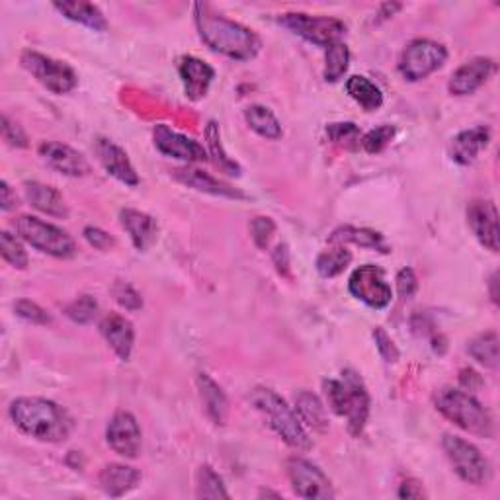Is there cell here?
Returning a JSON list of instances; mask_svg holds the SVG:
<instances>
[{"label":"cell","mask_w":500,"mask_h":500,"mask_svg":"<svg viewBox=\"0 0 500 500\" xmlns=\"http://www.w3.org/2000/svg\"><path fill=\"white\" fill-rule=\"evenodd\" d=\"M39 156H42L44 163L53 169L59 174L73 176V179H81L91 172V164L84 159V156L75 151L73 147L57 143V141H45L39 145Z\"/></svg>","instance_id":"e0dca14e"},{"label":"cell","mask_w":500,"mask_h":500,"mask_svg":"<svg viewBox=\"0 0 500 500\" xmlns=\"http://www.w3.org/2000/svg\"><path fill=\"white\" fill-rule=\"evenodd\" d=\"M20 63L36 81L45 86L53 94H67L75 91L78 78L71 67L57 59L47 57L37 52H24L20 57Z\"/></svg>","instance_id":"ba28073f"},{"label":"cell","mask_w":500,"mask_h":500,"mask_svg":"<svg viewBox=\"0 0 500 500\" xmlns=\"http://www.w3.org/2000/svg\"><path fill=\"white\" fill-rule=\"evenodd\" d=\"M205 141H208L210 156H213L215 164H218L223 172H229V174H234V176L241 174V166L234 163L227 153L223 151L219 125L215 122H210L208 127H205Z\"/></svg>","instance_id":"836d02e7"},{"label":"cell","mask_w":500,"mask_h":500,"mask_svg":"<svg viewBox=\"0 0 500 500\" xmlns=\"http://www.w3.org/2000/svg\"><path fill=\"white\" fill-rule=\"evenodd\" d=\"M179 73L184 84V92L192 102H198L208 94L210 86L215 78L213 67H210L198 57H182L179 65Z\"/></svg>","instance_id":"d6986e66"},{"label":"cell","mask_w":500,"mask_h":500,"mask_svg":"<svg viewBox=\"0 0 500 500\" xmlns=\"http://www.w3.org/2000/svg\"><path fill=\"white\" fill-rule=\"evenodd\" d=\"M244 120L250 125V130L257 131L264 139L276 141L283 133L278 117L274 115L266 106H249L247 110H244Z\"/></svg>","instance_id":"4dcf8cb0"},{"label":"cell","mask_w":500,"mask_h":500,"mask_svg":"<svg viewBox=\"0 0 500 500\" xmlns=\"http://www.w3.org/2000/svg\"><path fill=\"white\" fill-rule=\"evenodd\" d=\"M153 141H155L156 149L166 156H172V159H179L184 163L208 161V151L203 149V145H200L198 141H194V139H190V137H186L179 131L171 130V127L164 123L155 125Z\"/></svg>","instance_id":"5bb4252c"},{"label":"cell","mask_w":500,"mask_h":500,"mask_svg":"<svg viewBox=\"0 0 500 500\" xmlns=\"http://www.w3.org/2000/svg\"><path fill=\"white\" fill-rule=\"evenodd\" d=\"M348 290L356 299L374 309H385L391 303V298H393V291L385 282L384 270L374 266V264H364V266L352 272Z\"/></svg>","instance_id":"8fae6325"},{"label":"cell","mask_w":500,"mask_h":500,"mask_svg":"<svg viewBox=\"0 0 500 500\" xmlns=\"http://www.w3.org/2000/svg\"><path fill=\"white\" fill-rule=\"evenodd\" d=\"M288 477L293 493L307 500H330L335 496L330 479L315 464L303 457L288 459Z\"/></svg>","instance_id":"7c38bea8"},{"label":"cell","mask_w":500,"mask_h":500,"mask_svg":"<svg viewBox=\"0 0 500 500\" xmlns=\"http://www.w3.org/2000/svg\"><path fill=\"white\" fill-rule=\"evenodd\" d=\"M141 473L135 467L122 465V464H110L106 465L100 475H98V483L107 496H123L131 493L133 488L139 485Z\"/></svg>","instance_id":"603a6c76"},{"label":"cell","mask_w":500,"mask_h":500,"mask_svg":"<svg viewBox=\"0 0 500 500\" xmlns=\"http://www.w3.org/2000/svg\"><path fill=\"white\" fill-rule=\"evenodd\" d=\"M12 227L18 233L20 239H24L28 244L39 252L49 254L55 258H71L75 257L76 247L71 234L67 231L55 227L44 219H37L34 215H20L12 221Z\"/></svg>","instance_id":"8992f818"},{"label":"cell","mask_w":500,"mask_h":500,"mask_svg":"<svg viewBox=\"0 0 500 500\" xmlns=\"http://www.w3.org/2000/svg\"><path fill=\"white\" fill-rule=\"evenodd\" d=\"M442 446L449 464L454 465V472L462 481L469 485H483L487 481L491 467H488L485 456L479 452V448L454 434H446Z\"/></svg>","instance_id":"9c48e42d"},{"label":"cell","mask_w":500,"mask_h":500,"mask_svg":"<svg viewBox=\"0 0 500 500\" xmlns=\"http://www.w3.org/2000/svg\"><path fill=\"white\" fill-rule=\"evenodd\" d=\"M459 381H462V385L467 387L469 391L473 389V381L477 385H481V377H479L473 369H464L462 376H459Z\"/></svg>","instance_id":"816d5d0a"},{"label":"cell","mask_w":500,"mask_h":500,"mask_svg":"<svg viewBox=\"0 0 500 500\" xmlns=\"http://www.w3.org/2000/svg\"><path fill=\"white\" fill-rule=\"evenodd\" d=\"M84 239L88 241L91 247H94L98 250H107L115 244V241L110 237V234H107L102 229H98V227H86L84 229Z\"/></svg>","instance_id":"7dc6e473"},{"label":"cell","mask_w":500,"mask_h":500,"mask_svg":"<svg viewBox=\"0 0 500 500\" xmlns=\"http://www.w3.org/2000/svg\"><path fill=\"white\" fill-rule=\"evenodd\" d=\"M194 20L200 39L215 53L249 61L260 52V37L250 28L218 14L210 4H195Z\"/></svg>","instance_id":"6da1fadb"},{"label":"cell","mask_w":500,"mask_h":500,"mask_svg":"<svg viewBox=\"0 0 500 500\" xmlns=\"http://www.w3.org/2000/svg\"><path fill=\"white\" fill-rule=\"evenodd\" d=\"M330 242L335 244H345V242H352L356 247L361 249H371V250H379V252H389V244L385 241V237L377 231L371 229H358V227H350V225H345V227H338L335 233L329 237Z\"/></svg>","instance_id":"4316f807"},{"label":"cell","mask_w":500,"mask_h":500,"mask_svg":"<svg viewBox=\"0 0 500 500\" xmlns=\"http://www.w3.org/2000/svg\"><path fill=\"white\" fill-rule=\"evenodd\" d=\"M8 413L24 434L42 440V442H63L73 428L71 418L65 410L47 399L20 397L10 403Z\"/></svg>","instance_id":"7a4b0ae2"},{"label":"cell","mask_w":500,"mask_h":500,"mask_svg":"<svg viewBox=\"0 0 500 500\" xmlns=\"http://www.w3.org/2000/svg\"><path fill=\"white\" fill-rule=\"evenodd\" d=\"M322 389L335 415L348 420V433L360 436L369 417V395L364 381L354 369H345L338 379H325Z\"/></svg>","instance_id":"3957f363"},{"label":"cell","mask_w":500,"mask_h":500,"mask_svg":"<svg viewBox=\"0 0 500 500\" xmlns=\"http://www.w3.org/2000/svg\"><path fill=\"white\" fill-rule=\"evenodd\" d=\"M346 92L352 100L358 102L366 112H374L384 104V94H381L379 86H376L366 76H350L346 81Z\"/></svg>","instance_id":"f546056e"},{"label":"cell","mask_w":500,"mask_h":500,"mask_svg":"<svg viewBox=\"0 0 500 500\" xmlns=\"http://www.w3.org/2000/svg\"><path fill=\"white\" fill-rule=\"evenodd\" d=\"M59 12L65 18L73 20V22L83 24L86 28L94 29V32H106L107 22L104 14L100 12V8L91 3H81V0H73V3H55L53 4Z\"/></svg>","instance_id":"f1b7e54d"},{"label":"cell","mask_w":500,"mask_h":500,"mask_svg":"<svg viewBox=\"0 0 500 500\" xmlns=\"http://www.w3.org/2000/svg\"><path fill=\"white\" fill-rule=\"evenodd\" d=\"M14 311L20 319H24L28 322H34V325H49L52 322V317L49 313L39 307L37 303L29 301V299H20L14 303Z\"/></svg>","instance_id":"60d3db41"},{"label":"cell","mask_w":500,"mask_h":500,"mask_svg":"<svg viewBox=\"0 0 500 500\" xmlns=\"http://www.w3.org/2000/svg\"><path fill=\"white\" fill-rule=\"evenodd\" d=\"M488 141H491V130L485 125L472 127V130H465L462 133H457L452 141V159L462 164H473L477 161V156L481 155L483 149H487Z\"/></svg>","instance_id":"7402d4cb"},{"label":"cell","mask_w":500,"mask_h":500,"mask_svg":"<svg viewBox=\"0 0 500 500\" xmlns=\"http://www.w3.org/2000/svg\"><path fill=\"white\" fill-rule=\"evenodd\" d=\"M350 262H352V252L346 250L345 247H337L319 254L317 270L322 278H335L346 270Z\"/></svg>","instance_id":"e575fe53"},{"label":"cell","mask_w":500,"mask_h":500,"mask_svg":"<svg viewBox=\"0 0 500 500\" xmlns=\"http://www.w3.org/2000/svg\"><path fill=\"white\" fill-rule=\"evenodd\" d=\"M174 179L180 180L186 186H190V188H194V190L211 194V195H221V198H231V200L247 198V195H244L241 190H234L233 186L213 179V176H210L208 172L198 171V169L174 171Z\"/></svg>","instance_id":"cb8c5ba5"},{"label":"cell","mask_w":500,"mask_h":500,"mask_svg":"<svg viewBox=\"0 0 500 500\" xmlns=\"http://www.w3.org/2000/svg\"><path fill=\"white\" fill-rule=\"evenodd\" d=\"M106 442L117 456L135 459L141 452V428L131 413H115L106 428Z\"/></svg>","instance_id":"4fadbf2b"},{"label":"cell","mask_w":500,"mask_h":500,"mask_svg":"<svg viewBox=\"0 0 500 500\" xmlns=\"http://www.w3.org/2000/svg\"><path fill=\"white\" fill-rule=\"evenodd\" d=\"M350 67V49L345 42H337L327 47V59H325V76L327 83H338L342 76L346 75Z\"/></svg>","instance_id":"d6a6232c"},{"label":"cell","mask_w":500,"mask_h":500,"mask_svg":"<svg viewBox=\"0 0 500 500\" xmlns=\"http://www.w3.org/2000/svg\"><path fill=\"white\" fill-rule=\"evenodd\" d=\"M0 203H3V211H12L18 202H16V194L10 188L8 182L0 184Z\"/></svg>","instance_id":"f907efd6"},{"label":"cell","mask_w":500,"mask_h":500,"mask_svg":"<svg viewBox=\"0 0 500 500\" xmlns=\"http://www.w3.org/2000/svg\"><path fill=\"white\" fill-rule=\"evenodd\" d=\"M120 223L131 237L133 247L139 252L149 250L159 237V223L149 213L127 208L120 211Z\"/></svg>","instance_id":"44dd1931"},{"label":"cell","mask_w":500,"mask_h":500,"mask_svg":"<svg viewBox=\"0 0 500 500\" xmlns=\"http://www.w3.org/2000/svg\"><path fill=\"white\" fill-rule=\"evenodd\" d=\"M98 313V303L92 296H81L65 307V315L78 325H88L92 322Z\"/></svg>","instance_id":"74e56055"},{"label":"cell","mask_w":500,"mask_h":500,"mask_svg":"<svg viewBox=\"0 0 500 500\" xmlns=\"http://www.w3.org/2000/svg\"><path fill=\"white\" fill-rule=\"evenodd\" d=\"M418 290V280L417 274L410 268H403L397 274V291L403 299L413 298Z\"/></svg>","instance_id":"ee69618b"},{"label":"cell","mask_w":500,"mask_h":500,"mask_svg":"<svg viewBox=\"0 0 500 500\" xmlns=\"http://www.w3.org/2000/svg\"><path fill=\"white\" fill-rule=\"evenodd\" d=\"M250 403L264 417V420H266L274 433L290 448L298 449V452H309L313 448V442L306 433V426H303L301 418L276 391L268 387H257L250 393Z\"/></svg>","instance_id":"277c9868"},{"label":"cell","mask_w":500,"mask_h":500,"mask_svg":"<svg viewBox=\"0 0 500 500\" xmlns=\"http://www.w3.org/2000/svg\"><path fill=\"white\" fill-rule=\"evenodd\" d=\"M467 223L472 227L477 241L491 252H498L500 249V234H498V211L493 202L475 200L467 208Z\"/></svg>","instance_id":"9a60e30c"},{"label":"cell","mask_w":500,"mask_h":500,"mask_svg":"<svg viewBox=\"0 0 500 500\" xmlns=\"http://www.w3.org/2000/svg\"><path fill=\"white\" fill-rule=\"evenodd\" d=\"M496 71V63L488 57H475L472 61L464 63L452 75L448 83V91L454 96H469L477 92L488 78Z\"/></svg>","instance_id":"2e32d148"},{"label":"cell","mask_w":500,"mask_h":500,"mask_svg":"<svg viewBox=\"0 0 500 500\" xmlns=\"http://www.w3.org/2000/svg\"><path fill=\"white\" fill-rule=\"evenodd\" d=\"M112 293H114L115 301L120 303V306H122L125 311H139V309L143 307L141 296L135 291L133 286H130V283L115 282L114 288H112Z\"/></svg>","instance_id":"b9f144b4"},{"label":"cell","mask_w":500,"mask_h":500,"mask_svg":"<svg viewBox=\"0 0 500 500\" xmlns=\"http://www.w3.org/2000/svg\"><path fill=\"white\" fill-rule=\"evenodd\" d=\"M94 151H96L98 161H100V164L104 166V171L110 176H114L115 180H120L125 186L139 184V176H137L130 156H127V153L122 149L120 145H115L114 141L100 137V139H96Z\"/></svg>","instance_id":"ac0fdd59"},{"label":"cell","mask_w":500,"mask_h":500,"mask_svg":"<svg viewBox=\"0 0 500 500\" xmlns=\"http://www.w3.org/2000/svg\"><path fill=\"white\" fill-rule=\"evenodd\" d=\"M272 258L282 276H290V252L286 244H278L276 250L272 254Z\"/></svg>","instance_id":"c3c4849f"},{"label":"cell","mask_w":500,"mask_h":500,"mask_svg":"<svg viewBox=\"0 0 500 500\" xmlns=\"http://www.w3.org/2000/svg\"><path fill=\"white\" fill-rule=\"evenodd\" d=\"M3 137L10 147H28V137L22 127L10 122L8 115H3Z\"/></svg>","instance_id":"f6af8a7d"},{"label":"cell","mask_w":500,"mask_h":500,"mask_svg":"<svg viewBox=\"0 0 500 500\" xmlns=\"http://www.w3.org/2000/svg\"><path fill=\"white\" fill-rule=\"evenodd\" d=\"M250 233L258 249H268L274 233H276V223L270 218H254L250 223Z\"/></svg>","instance_id":"7bdbcfd3"},{"label":"cell","mask_w":500,"mask_h":500,"mask_svg":"<svg viewBox=\"0 0 500 500\" xmlns=\"http://www.w3.org/2000/svg\"><path fill=\"white\" fill-rule=\"evenodd\" d=\"M395 137V127L393 125H379L376 130L368 131L361 137L360 143L364 147V151L369 155H377L385 149V147L393 141Z\"/></svg>","instance_id":"ab89813d"},{"label":"cell","mask_w":500,"mask_h":500,"mask_svg":"<svg viewBox=\"0 0 500 500\" xmlns=\"http://www.w3.org/2000/svg\"><path fill=\"white\" fill-rule=\"evenodd\" d=\"M0 252H3V258L18 270L28 268V254L14 234H10L8 231L0 233Z\"/></svg>","instance_id":"8d00e7d4"},{"label":"cell","mask_w":500,"mask_h":500,"mask_svg":"<svg viewBox=\"0 0 500 500\" xmlns=\"http://www.w3.org/2000/svg\"><path fill=\"white\" fill-rule=\"evenodd\" d=\"M24 190L29 205L36 208L37 211L52 215V218H67L68 215L63 195L59 194L53 186H47L42 182H26Z\"/></svg>","instance_id":"d4e9b609"},{"label":"cell","mask_w":500,"mask_h":500,"mask_svg":"<svg viewBox=\"0 0 500 500\" xmlns=\"http://www.w3.org/2000/svg\"><path fill=\"white\" fill-rule=\"evenodd\" d=\"M260 496H274V498H280V495H276V493H270V491H260Z\"/></svg>","instance_id":"11a10c76"},{"label":"cell","mask_w":500,"mask_h":500,"mask_svg":"<svg viewBox=\"0 0 500 500\" xmlns=\"http://www.w3.org/2000/svg\"><path fill=\"white\" fill-rule=\"evenodd\" d=\"M296 413L301 418V423H306L309 428L315 430V433H327V409L315 393H311V391H301V393H298Z\"/></svg>","instance_id":"83f0119b"},{"label":"cell","mask_w":500,"mask_h":500,"mask_svg":"<svg viewBox=\"0 0 500 500\" xmlns=\"http://www.w3.org/2000/svg\"><path fill=\"white\" fill-rule=\"evenodd\" d=\"M469 356L477 360L479 364H483L485 368L496 369L498 368V335L496 332H485V335H479L467 345Z\"/></svg>","instance_id":"1f68e13d"},{"label":"cell","mask_w":500,"mask_h":500,"mask_svg":"<svg viewBox=\"0 0 500 500\" xmlns=\"http://www.w3.org/2000/svg\"><path fill=\"white\" fill-rule=\"evenodd\" d=\"M399 496L401 498H423L425 496L423 485H420L418 481H415V479H409V481H405L403 485H401Z\"/></svg>","instance_id":"681fc988"},{"label":"cell","mask_w":500,"mask_h":500,"mask_svg":"<svg viewBox=\"0 0 500 500\" xmlns=\"http://www.w3.org/2000/svg\"><path fill=\"white\" fill-rule=\"evenodd\" d=\"M434 407L454 425L479 438H493L495 423L479 401L456 387H442L434 393Z\"/></svg>","instance_id":"5b68a950"},{"label":"cell","mask_w":500,"mask_h":500,"mask_svg":"<svg viewBox=\"0 0 500 500\" xmlns=\"http://www.w3.org/2000/svg\"><path fill=\"white\" fill-rule=\"evenodd\" d=\"M374 338H376V345H377L379 354L384 356V360L387 361V364H391V361H397L399 352H397V348L393 345V340H391L385 335V330L384 329H376L374 330Z\"/></svg>","instance_id":"bcb514c9"},{"label":"cell","mask_w":500,"mask_h":500,"mask_svg":"<svg viewBox=\"0 0 500 500\" xmlns=\"http://www.w3.org/2000/svg\"><path fill=\"white\" fill-rule=\"evenodd\" d=\"M198 391L203 401V407L208 410L210 418L215 425H225L229 413V401L225 397L223 389L215 384V381L208 374L198 376Z\"/></svg>","instance_id":"484cf974"},{"label":"cell","mask_w":500,"mask_h":500,"mask_svg":"<svg viewBox=\"0 0 500 500\" xmlns=\"http://www.w3.org/2000/svg\"><path fill=\"white\" fill-rule=\"evenodd\" d=\"M403 8V4H391V3H387V4H384L381 6V10H379V16L381 18H389V16H393L395 12H399V10Z\"/></svg>","instance_id":"f5cc1de1"},{"label":"cell","mask_w":500,"mask_h":500,"mask_svg":"<svg viewBox=\"0 0 500 500\" xmlns=\"http://www.w3.org/2000/svg\"><path fill=\"white\" fill-rule=\"evenodd\" d=\"M280 24L290 28L293 34L307 39L309 44H315L319 47H329L337 42H342L346 36V26L337 18L329 16H309L301 12L283 14L280 18Z\"/></svg>","instance_id":"30bf717a"},{"label":"cell","mask_w":500,"mask_h":500,"mask_svg":"<svg viewBox=\"0 0 500 500\" xmlns=\"http://www.w3.org/2000/svg\"><path fill=\"white\" fill-rule=\"evenodd\" d=\"M448 61V49L433 39H415L399 59V73L409 83H418Z\"/></svg>","instance_id":"52a82bcc"},{"label":"cell","mask_w":500,"mask_h":500,"mask_svg":"<svg viewBox=\"0 0 500 500\" xmlns=\"http://www.w3.org/2000/svg\"><path fill=\"white\" fill-rule=\"evenodd\" d=\"M198 498H229L223 479L210 465L200 467L198 472Z\"/></svg>","instance_id":"d590c367"},{"label":"cell","mask_w":500,"mask_h":500,"mask_svg":"<svg viewBox=\"0 0 500 500\" xmlns=\"http://www.w3.org/2000/svg\"><path fill=\"white\" fill-rule=\"evenodd\" d=\"M488 283H491V299H493L495 303H498V291H496V283H498V274H496V272L493 274V276H491V282H488Z\"/></svg>","instance_id":"db71d44e"},{"label":"cell","mask_w":500,"mask_h":500,"mask_svg":"<svg viewBox=\"0 0 500 500\" xmlns=\"http://www.w3.org/2000/svg\"><path fill=\"white\" fill-rule=\"evenodd\" d=\"M327 135L332 143H337L340 147H346V149H356L360 145V130L356 123L352 122H342V123H330L327 127Z\"/></svg>","instance_id":"f35d334b"},{"label":"cell","mask_w":500,"mask_h":500,"mask_svg":"<svg viewBox=\"0 0 500 500\" xmlns=\"http://www.w3.org/2000/svg\"><path fill=\"white\" fill-rule=\"evenodd\" d=\"M98 329H100V335L115 352L117 358L123 361L130 360L135 342V330L130 321L122 315H117V313H107L106 317H102Z\"/></svg>","instance_id":"ffe728a7"}]
</instances>
